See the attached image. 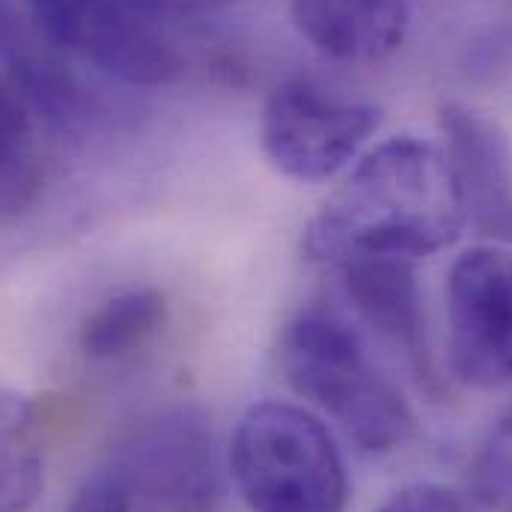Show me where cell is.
Segmentation results:
<instances>
[{"label": "cell", "instance_id": "obj_13", "mask_svg": "<svg viewBox=\"0 0 512 512\" xmlns=\"http://www.w3.org/2000/svg\"><path fill=\"white\" fill-rule=\"evenodd\" d=\"M42 486V453L30 432L27 405L0 396V512H27Z\"/></svg>", "mask_w": 512, "mask_h": 512}, {"label": "cell", "instance_id": "obj_3", "mask_svg": "<svg viewBox=\"0 0 512 512\" xmlns=\"http://www.w3.org/2000/svg\"><path fill=\"white\" fill-rule=\"evenodd\" d=\"M230 468L251 512H346L349 477L331 432L289 402H256L233 432Z\"/></svg>", "mask_w": 512, "mask_h": 512}, {"label": "cell", "instance_id": "obj_10", "mask_svg": "<svg viewBox=\"0 0 512 512\" xmlns=\"http://www.w3.org/2000/svg\"><path fill=\"white\" fill-rule=\"evenodd\" d=\"M298 30L337 60H382L393 54L411 21L408 0H289Z\"/></svg>", "mask_w": 512, "mask_h": 512}, {"label": "cell", "instance_id": "obj_7", "mask_svg": "<svg viewBox=\"0 0 512 512\" xmlns=\"http://www.w3.org/2000/svg\"><path fill=\"white\" fill-rule=\"evenodd\" d=\"M128 495L176 512L206 510L215 495L212 438L191 414H164L131 435L114 468Z\"/></svg>", "mask_w": 512, "mask_h": 512}, {"label": "cell", "instance_id": "obj_11", "mask_svg": "<svg viewBox=\"0 0 512 512\" xmlns=\"http://www.w3.org/2000/svg\"><path fill=\"white\" fill-rule=\"evenodd\" d=\"M355 310L393 343L417 373L429 376L426 322L420 289L408 259H358L340 268Z\"/></svg>", "mask_w": 512, "mask_h": 512}, {"label": "cell", "instance_id": "obj_1", "mask_svg": "<svg viewBox=\"0 0 512 512\" xmlns=\"http://www.w3.org/2000/svg\"><path fill=\"white\" fill-rule=\"evenodd\" d=\"M450 158L435 143L393 137L376 146L304 230V254L343 268L358 259H417L450 248L465 230Z\"/></svg>", "mask_w": 512, "mask_h": 512}, {"label": "cell", "instance_id": "obj_18", "mask_svg": "<svg viewBox=\"0 0 512 512\" xmlns=\"http://www.w3.org/2000/svg\"><path fill=\"white\" fill-rule=\"evenodd\" d=\"M21 137H24V117L15 99L9 96V90L0 87V167L18 152Z\"/></svg>", "mask_w": 512, "mask_h": 512}, {"label": "cell", "instance_id": "obj_4", "mask_svg": "<svg viewBox=\"0 0 512 512\" xmlns=\"http://www.w3.org/2000/svg\"><path fill=\"white\" fill-rule=\"evenodd\" d=\"M30 21L60 51L126 84H164L179 57L140 0H27Z\"/></svg>", "mask_w": 512, "mask_h": 512}, {"label": "cell", "instance_id": "obj_14", "mask_svg": "<svg viewBox=\"0 0 512 512\" xmlns=\"http://www.w3.org/2000/svg\"><path fill=\"white\" fill-rule=\"evenodd\" d=\"M471 492L480 512H512V408L489 432L474 459Z\"/></svg>", "mask_w": 512, "mask_h": 512}, {"label": "cell", "instance_id": "obj_5", "mask_svg": "<svg viewBox=\"0 0 512 512\" xmlns=\"http://www.w3.org/2000/svg\"><path fill=\"white\" fill-rule=\"evenodd\" d=\"M382 111L325 93L310 81L274 87L262 108V149L289 179L322 182L340 173L376 134Z\"/></svg>", "mask_w": 512, "mask_h": 512}, {"label": "cell", "instance_id": "obj_9", "mask_svg": "<svg viewBox=\"0 0 512 512\" xmlns=\"http://www.w3.org/2000/svg\"><path fill=\"white\" fill-rule=\"evenodd\" d=\"M60 54L30 18L0 0V60L12 84L51 126L78 131L90 120V99Z\"/></svg>", "mask_w": 512, "mask_h": 512}, {"label": "cell", "instance_id": "obj_15", "mask_svg": "<svg viewBox=\"0 0 512 512\" xmlns=\"http://www.w3.org/2000/svg\"><path fill=\"white\" fill-rule=\"evenodd\" d=\"M69 512H131V495L114 471L87 480L72 498Z\"/></svg>", "mask_w": 512, "mask_h": 512}, {"label": "cell", "instance_id": "obj_12", "mask_svg": "<svg viewBox=\"0 0 512 512\" xmlns=\"http://www.w3.org/2000/svg\"><path fill=\"white\" fill-rule=\"evenodd\" d=\"M167 322V298L152 286L111 295L81 325V349L90 361H123L152 343Z\"/></svg>", "mask_w": 512, "mask_h": 512}, {"label": "cell", "instance_id": "obj_16", "mask_svg": "<svg viewBox=\"0 0 512 512\" xmlns=\"http://www.w3.org/2000/svg\"><path fill=\"white\" fill-rule=\"evenodd\" d=\"M379 512H468L462 507V501L456 495H450L441 486L432 483H417V486H405L396 495H390L384 501Z\"/></svg>", "mask_w": 512, "mask_h": 512}, {"label": "cell", "instance_id": "obj_17", "mask_svg": "<svg viewBox=\"0 0 512 512\" xmlns=\"http://www.w3.org/2000/svg\"><path fill=\"white\" fill-rule=\"evenodd\" d=\"M233 0H140V6L158 21H173V18H203L218 9H224Z\"/></svg>", "mask_w": 512, "mask_h": 512}, {"label": "cell", "instance_id": "obj_8", "mask_svg": "<svg viewBox=\"0 0 512 512\" xmlns=\"http://www.w3.org/2000/svg\"><path fill=\"white\" fill-rule=\"evenodd\" d=\"M465 218L489 239L512 245V140L492 117L447 102L438 111Z\"/></svg>", "mask_w": 512, "mask_h": 512}, {"label": "cell", "instance_id": "obj_2", "mask_svg": "<svg viewBox=\"0 0 512 512\" xmlns=\"http://www.w3.org/2000/svg\"><path fill=\"white\" fill-rule=\"evenodd\" d=\"M280 367L295 393L316 402L361 450L390 453L414 435L411 408L334 310L295 313L280 340Z\"/></svg>", "mask_w": 512, "mask_h": 512}, {"label": "cell", "instance_id": "obj_6", "mask_svg": "<svg viewBox=\"0 0 512 512\" xmlns=\"http://www.w3.org/2000/svg\"><path fill=\"white\" fill-rule=\"evenodd\" d=\"M450 364L471 387L512 384V254L471 248L450 268Z\"/></svg>", "mask_w": 512, "mask_h": 512}]
</instances>
